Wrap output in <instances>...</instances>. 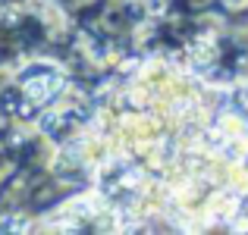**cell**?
Wrapping results in <instances>:
<instances>
[]
</instances>
